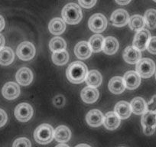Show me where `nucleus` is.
<instances>
[{
    "label": "nucleus",
    "instance_id": "a211bd4d",
    "mask_svg": "<svg viewBox=\"0 0 156 147\" xmlns=\"http://www.w3.org/2000/svg\"><path fill=\"white\" fill-rule=\"evenodd\" d=\"M81 98L86 103H94L97 100L99 97V91L97 88L87 87L81 91Z\"/></svg>",
    "mask_w": 156,
    "mask_h": 147
},
{
    "label": "nucleus",
    "instance_id": "9d476101",
    "mask_svg": "<svg viewBox=\"0 0 156 147\" xmlns=\"http://www.w3.org/2000/svg\"><path fill=\"white\" fill-rule=\"evenodd\" d=\"M129 16L126 10L119 9L112 13L110 18L111 23L116 27L125 26L129 23Z\"/></svg>",
    "mask_w": 156,
    "mask_h": 147
},
{
    "label": "nucleus",
    "instance_id": "4be33fe9",
    "mask_svg": "<svg viewBox=\"0 0 156 147\" xmlns=\"http://www.w3.org/2000/svg\"><path fill=\"white\" fill-rule=\"evenodd\" d=\"M132 112L136 115H142L147 111V103L142 97H136L130 103Z\"/></svg>",
    "mask_w": 156,
    "mask_h": 147
},
{
    "label": "nucleus",
    "instance_id": "f8f14e48",
    "mask_svg": "<svg viewBox=\"0 0 156 147\" xmlns=\"http://www.w3.org/2000/svg\"><path fill=\"white\" fill-rule=\"evenodd\" d=\"M104 116L99 109H92L86 116V121L89 126L92 127H97L103 124Z\"/></svg>",
    "mask_w": 156,
    "mask_h": 147
},
{
    "label": "nucleus",
    "instance_id": "5701e85b",
    "mask_svg": "<svg viewBox=\"0 0 156 147\" xmlns=\"http://www.w3.org/2000/svg\"><path fill=\"white\" fill-rule=\"evenodd\" d=\"M119 48V42L114 37L109 36L104 39L103 51L109 55H112Z\"/></svg>",
    "mask_w": 156,
    "mask_h": 147
},
{
    "label": "nucleus",
    "instance_id": "0eeeda50",
    "mask_svg": "<svg viewBox=\"0 0 156 147\" xmlns=\"http://www.w3.org/2000/svg\"><path fill=\"white\" fill-rule=\"evenodd\" d=\"M16 53L18 57L22 61H29L35 55V48L32 43L23 41L18 46Z\"/></svg>",
    "mask_w": 156,
    "mask_h": 147
},
{
    "label": "nucleus",
    "instance_id": "c756f323",
    "mask_svg": "<svg viewBox=\"0 0 156 147\" xmlns=\"http://www.w3.org/2000/svg\"><path fill=\"white\" fill-rule=\"evenodd\" d=\"M49 48L53 52H60V51L65 50L67 48V44L62 38L55 37L51 40L49 43Z\"/></svg>",
    "mask_w": 156,
    "mask_h": 147
},
{
    "label": "nucleus",
    "instance_id": "39448f33",
    "mask_svg": "<svg viewBox=\"0 0 156 147\" xmlns=\"http://www.w3.org/2000/svg\"><path fill=\"white\" fill-rule=\"evenodd\" d=\"M141 124L143 127V133L145 135H152L156 129V113L147 110L142 114Z\"/></svg>",
    "mask_w": 156,
    "mask_h": 147
},
{
    "label": "nucleus",
    "instance_id": "c85d7f7f",
    "mask_svg": "<svg viewBox=\"0 0 156 147\" xmlns=\"http://www.w3.org/2000/svg\"><path fill=\"white\" fill-rule=\"evenodd\" d=\"M69 55L66 50L54 52L52 55V61L57 65H64L68 61Z\"/></svg>",
    "mask_w": 156,
    "mask_h": 147
},
{
    "label": "nucleus",
    "instance_id": "7ed1b4c3",
    "mask_svg": "<svg viewBox=\"0 0 156 147\" xmlns=\"http://www.w3.org/2000/svg\"><path fill=\"white\" fill-rule=\"evenodd\" d=\"M54 129L49 124H44L37 127L34 133V138L40 144L50 143L54 139Z\"/></svg>",
    "mask_w": 156,
    "mask_h": 147
},
{
    "label": "nucleus",
    "instance_id": "4c0bfd02",
    "mask_svg": "<svg viewBox=\"0 0 156 147\" xmlns=\"http://www.w3.org/2000/svg\"><path fill=\"white\" fill-rule=\"evenodd\" d=\"M115 2H116V3L119 4V5H125L131 2V0H115Z\"/></svg>",
    "mask_w": 156,
    "mask_h": 147
},
{
    "label": "nucleus",
    "instance_id": "f3484780",
    "mask_svg": "<svg viewBox=\"0 0 156 147\" xmlns=\"http://www.w3.org/2000/svg\"><path fill=\"white\" fill-rule=\"evenodd\" d=\"M141 57H142V54L140 51L133 46L127 47L123 52L124 60L129 64H136L141 59Z\"/></svg>",
    "mask_w": 156,
    "mask_h": 147
},
{
    "label": "nucleus",
    "instance_id": "58836bf2",
    "mask_svg": "<svg viewBox=\"0 0 156 147\" xmlns=\"http://www.w3.org/2000/svg\"><path fill=\"white\" fill-rule=\"evenodd\" d=\"M5 27V20L2 16H0V31H2Z\"/></svg>",
    "mask_w": 156,
    "mask_h": 147
},
{
    "label": "nucleus",
    "instance_id": "f704fd0d",
    "mask_svg": "<svg viewBox=\"0 0 156 147\" xmlns=\"http://www.w3.org/2000/svg\"><path fill=\"white\" fill-rule=\"evenodd\" d=\"M54 104L57 107H62L65 104V98L63 95H58L54 99Z\"/></svg>",
    "mask_w": 156,
    "mask_h": 147
},
{
    "label": "nucleus",
    "instance_id": "ea45409f",
    "mask_svg": "<svg viewBox=\"0 0 156 147\" xmlns=\"http://www.w3.org/2000/svg\"><path fill=\"white\" fill-rule=\"evenodd\" d=\"M4 45H5V38L2 34H0V49L4 47Z\"/></svg>",
    "mask_w": 156,
    "mask_h": 147
},
{
    "label": "nucleus",
    "instance_id": "473e14b6",
    "mask_svg": "<svg viewBox=\"0 0 156 147\" xmlns=\"http://www.w3.org/2000/svg\"><path fill=\"white\" fill-rule=\"evenodd\" d=\"M147 50L152 55H156V36L151 37L147 45Z\"/></svg>",
    "mask_w": 156,
    "mask_h": 147
},
{
    "label": "nucleus",
    "instance_id": "4468645a",
    "mask_svg": "<svg viewBox=\"0 0 156 147\" xmlns=\"http://www.w3.org/2000/svg\"><path fill=\"white\" fill-rule=\"evenodd\" d=\"M2 95L7 100H14L19 97L20 94V88L15 82H8L2 88Z\"/></svg>",
    "mask_w": 156,
    "mask_h": 147
},
{
    "label": "nucleus",
    "instance_id": "79ce46f5",
    "mask_svg": "<svg viewBox=\"0 0 156 147\" xmlns=\"http://www.w3.org/2000/svg\"><path fill=\"white\" fill-rule=\"evenodd\" d=\"M55 147H70V146L67 145H66V144H64V143H61V144H59V145H56Z\"/></svg>",
    "mask_w": 156,
    "mask_h": 147
},
{
    "label": "nucleus",
    "instance_id": "412c9836",
    "mask_svg": "<svg viewBox=\"0 0 156 147\" xmlns=\"http://www.w3.org/2000/svg\"><path fill=\"white\" fill-rule=\"evenodd\" d=\"M120 124V118L115 112H109L104 116L103 125L107 130H113L117 129Z\"/></svg>",
    "mask_w": 156,
    "mask_h": 147
},
{
    "label": "nucleus",
    "instance_id": "37998d69",
    "mask_svg": "<svg viewBox=\"0 0 156 147\" xmlns=\"http://www.w3.org/2000/svg\"><path fill=\"white\" fill-rule=\"evenodd\" d=\"M153 1H154V2H156V0H153Z\"/></svg>",
    "mask_w": 156,
    "mask_h": 147
},
{
    "label": "nucleus",
    "instance_id": "f257e3e1",
    "mask_svg": "<svg viewBox=\"0 0 156 147\" xmlns=\"http://www.w3.org/2000/svg\"><path fill=\"white\" fill-rule=\"evenodd\" d=\"M88 70L87 65L81 61H74L68 66L66 75L69 81L73 84H80L86 80Z\"/></svg>",
    "mask_w": 156,
    "mask_h": 147
},
{
    "label": "nucleus",
    "instance_id": "c03bdc74",
    "mask_svg": "<svg viewBox=\"0 0 156 147\" xmlns=\"http://www.w3.org/2000/svg\"><path fill=\"white\" fill-rule=\"evenodd\" d=\"M155 79H156V73H155Z\"/></svg>",
    "mask_w": 156,
    "mask_h": 147
},
{
    "label": "nucleus",
    "instance_id": "6e6552de",
    "mask_svg": "<svg viewBox=\"0 0 156 147\" xmlns=\"http://www.w3.org/2000/svg\"><path fill=\"white\" fill-rule=\"evenodd\" d=\"M33 115V109L27 103H19L15 109V116L21 122H28Z\"/></svg>",
    "mask_w": 156,
    "mask_h": 147
},
{
    "label": "nucleus",
    "instance_id": "393cba45",
    "mask_svg": "<svg viewBox=\"0 0 156 147\" xmlns=\"http://www.w3.org/2000/svg\"><path fill=\"white\" fill-rule=\"evenodd\" d=\"M85 81H86L87 85H89L90 87L97 88V87L101 85L103 77L98 70H92L87 73Z\"/></svg>",
    "mask_w": 156,
    "mask_h": 147
},
{
    "label": "nucleus",
    "instance_id": "f03ea898",
    "mask_svg": "<svg viewBox=\"0 0 156 147\" xmlns=\"http://www.w3.org/2000/svg\"><path fill=\"white\" fill-rule=\"evenodd\" d=\"M83 14L81 9L75 3H69L62 10V18L64 22L70 25H76L81 21Z\"/></svg>",
    "mask_w": 156,
    "mask_h": 147
},
{
    "label": "nucleus",
    "instance_id": "bb28decb",
    "mask_svg": "<svg viewBox=\"0 0 156 147\" xmlns=\"http://www.w3.org/2000/svg\"><path fill=\"white\" fill-rule=\"evenodd\" d=\"M104 39L103 36L100 34H94L90 38L89 45L92 52H100L103 50V44H104Z\"/></svg>",
    "mask_w": 156,
    "mask_h": 147
},
{
    "label": "nucleus",
    "instance_id": "a19ab883",
    "mask_svg": "<svg viewBox=\"0 0 156 147\" xmlns=\"http://www.w3.org/2000/svg\"><path fill=\"white\" fill-rule=\"evenodd\" d=\"M75 147H91V146H90L89 145H87V144H79V145H77Z\"/></svg>",
    "mask_w": 156,
    "mask_h": 147
},
{
    "label": "nucleus",
    "instance_id": "ddd939ff",
    "mask_svg": "<svg viewBox=\"0 0 156 147\" xmlns=\"http://www.w3.org/2000/svg\"><path fill=\"white\" fill-rule=\"evenodd\" d=\"M18 83L22 86H28L33 80V74L29 68L26 67H22L18 70L16 75Z\"/></svg>",
    "mask_w": 156,
    "mask_h": 147
},
{
    "label": "nucleus",
    "instance_id": "c9c22d12",
    "mask_svg": "<svg viewBox=\"0 0 156 147\" xmlns=\"http://www.w3.org/2000/svg\"><path fill=\"white\" fill-rule=\"evenodd\" d=\"M147 110L156 113V95L153 96L151 100L147 103Z\"/></svg>",
    "mask_w": 156,
    "mask_h": 147
},
{
    "label": "nucleus",
    "instance_id": "7c9ffc66",
    "mask_svg": "<svg viewBox=\"0 0 156 147\" xmlns=\"http://www.w3.org/2000/svg\"><path fill=\"white\" fill-rule=\"evenodd\" d=\"M144 19L145 21V25L151 29L156 28V10L153 9L147 10L145 13Z\"/></svg>",
    "mask_w": 156,
    "mask_h": 147
},
{
    "label": "nucleus",
    "instance_id": "cd10ccee",
    "mask_svg": "<svg viewBox=\"0 0 156 147\" xmlns=\"http://www.w3.org/2000/svg\"><path fill=\"white\" fill-rule=\"evenodd\" d=\"M129 25L130 28L133 31H140V30L143 29L144 26L145 25V19L139 15H135V16H133L129 18Z\"/></svg>",
    "mask_w": 156,
    "mask_h": 147
},
{
    "label": "nucleus",
    "instance_id": "dca6fc26",
    "mask_svg": "<svg viewBox=\"0 0 156 147\" xmlns=\"http://www.w3.org/2000/svg\"><path fill=\"white\" fill-rule=\"evenodd\" d=\"M114 112L121 120L127 119L130 117L132 113L130 103L126 101H119L115 104Z\"/></svg>",
    "mask_w": 156,
    "mask_h": 147
},
{
    "label": "nucleus",
    "instance_id": "20e7f679",
    "mask_svg": "<svg viewBox=\"0 0 156 147\" xmlns=\"http://www.w3.org/2000/svg\"><path fill=\"white\" fill-rule=\"evenodd\" d=\"M155 64L150 58H142L136 63V72L141 77L148 78L154 74Z\"/></svg>",
    "mask_w": 156,
    "mask_h": 147
},
{
    "label": "nucleus",
    "instance_id": "2f4dec72",
    "mask_svg": "<svg viewBox=\"0 0 156 147\" xmlns=\"http://www.w3.org/2000/svg\"><path fill=\"white\" fill-rule=\"evenodd\" d=\"M31 142L27 138L22 137L16 139L13 142L12 147H31Z\"/></svg>",
    "mask_w": 156,
    "mask_h": 147
},
{
    "label": "nucleus",
    "instance_id": "6ab92c4d",
    "mask_svg": "<svg viewBox=\"0 0 156 147\" xmlns=\"http://www.w3.org/2000/svg\"><path fill=\"white\" fill-rule=\"evenodd\" d=\"M71 137V132L70 130L66 126H60L58 127L55 130L54 133V138L55 140L58 142H67L70 140Z\"/></svg>",
    "mask_w": 156,
    "mask_h": 147
},
{
    "label": "nucleus",
    "instance_id": "a878e982",
    "mask_svg": "<svg viewBox=\"0 0 156 147\" xmlns=\"http://www.w3.org/2000/svg\"><path fill=\"white\" fill-rule=\"evenodd\" d=\"M15 55L12 49L9 47H3L0 49V64L9 65L14 61Z\"/></svg>",
    "mask_w": 156,
    "mask_h": 147
},
{
    "label": "nucleus",
    "instance_id": "2eb2a0df",
    "mask_svg": "<svg viewBox=\"0 0 156 147\" xmlns=\"http://www.w3.org/2000/svg\"><path fill=\"white\" fill-rule=\"evenodd\" d=\"M74 53L79 59L84 60L90 57L92 50L89 43L87 41H80L75 46Z\"/></svg>",
    "mask_w": 156,
    "mask_h": 147
},
{
    "label": "nucleus",
    "instance_id": "72a5a7b5",
    "mask_svg": "<svg viewBox=\"0 0 156 147\" xmlns=\"http://www.w3.org/2000/svg\"><path fill=\"white\" fill-rule=\"evenodd\" d=\"M97 0H78L79 4L85 9H90L97 3Z\"/></svg>",
    "mask_w": 156,
    "mask_h": 147
},
{
    "label": "nucleus",
    "instance_id": "423d86ee",
    "mask_svg": "<svg viewBox=\"0 0 156 147\" xmlns=\"http://www.w3.org/2000/svg\"><path fill=\"white\" fill-rule=\"evenodd\" d=\"M90 29L96 33H100L104 31L107 26V19L103 14L97 13L93 15L88 22Z\"/></svg>",
    "mask_w": 156,
    "mask_h": 147
},
{
    "label": "nucleus",
    "instance_id": "9b49d317",
    "mask_svg": "<svg viewBox=\"0 0 156 147\" xmlns=\"http://www.w3.org/2000/svg\"><path fill=\"white\" fill-rule=\"evenodd\" d=\"M123 80L126 88L129 90L136 89L141 84L140 76L138 74L137 72H135L133 70L126 72L124 75Z\"/></svg>",
    "mask_w": 156,
    "mask_h": 147
},
{
    "label": "nucleus",
    "instance_id": "1a4fd4ad",
    "mask_svg": "<svg viewBox=\"0 0 156 147\" xmlns=\"http://www.w3.org/2000/svg\"><path fill=\"white\" fill-rule=\"evenodd\" d=\"M151 38V34L149 31L147 29H142L138 31L135 35L133 40V47L137 48L139 51H143L146 49L148 43Z\"/></svg>",
    "mask_w": 156,
    "mask_h": 147
},
{
    "label": "nucleus",
    "instance_id": "b1692460",
    "mask_svg": "<svg viewBox=\"0 0 156 147\" xmlns=\"http://www.w3.org/2000/svg\"><path fill=\"white\" fill-rule=\"evenodd\" d=\"M49 31L54 34H61L65 31L66 24L64 20L60 18H55L50 22L48 25Z\"/></svg>",
    "mask_w": 156,
    "mask_h": 147
},
{
    "label": "nucleus",
    "instance_id": "e433bc0d",
    "mask_svg": "<svg viewBox=\"0 0 156 147\" xmlns=\"http://www.w3.org/2000/svg\"><path fill=\"white\" fill-rule=\"evenodd\" d=\"M7 121V114L3 109H0V127H3Z\"/></svg>",
    "mask_w": 156,
    "mask_h": 147
},
{
    "label": "nucleus",
    "instance_id": "aec40b11",
    "mask_svg": "<svg viewBox=\"0 0 156 147\" xmlns=\"http://www.w3.org/2000/svg\"><path fill=\"white\" fill-rule=\"evenodd\" d=\"M109 90L110 92L115 94H122L126 89V85L124 83V80L122 77L116 76L114 77L109 81V85H108Z\"/></svg>",
    "mask_w": 156,
    "mask_h": 147
}]
</instances>
